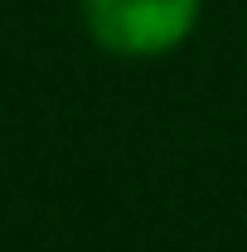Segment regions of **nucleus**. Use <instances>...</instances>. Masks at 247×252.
<instances>
[{
  "label": "nucleus",
  "instance_id": "1",
  "mask_svg": "<svg viewBox=\"0 0 247 252\" xmlns=\"http://www.w3.org/2000/svg\"><path fill=\"white\" fill-rule=\"evenodd\" d=\"M204 0H83V30L112 59H165L199 30Z\"/></svg>",
  "mask_w": 247,
  "mask_h": 252
}]
</instances>
